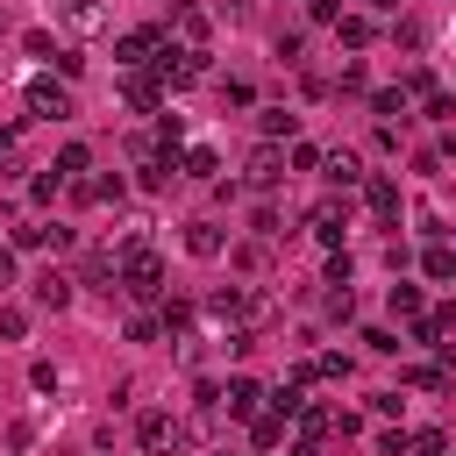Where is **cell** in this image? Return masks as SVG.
Wrapping results in <instances>:
<instances>
[{
  "mask_svg": "<svg viewBox=\"0 0 456 456\" xmlns=\"http://www.w3.org/2000/svg\"><path fill=\"white\" fill-rule=\"evenodd\" d=\"M114 278H121L128 292H142V299H150V292H164V256H157V249H142V242H128V249H121V264H114Z\"/></svg>",
  "mask_w": 456,
  "mask_h": 456,
  "instance_id": "6da1fadb",
  "label": "cell"
},
{
  "mask_svg": "<svg viewBox=\"0 0 456 456\" xmlns=\"http://www.w3.org/2000/svg\"><path fill=\"white\" fill-rule=\"evenodd\" d=\"M135 442H142V456H178V449L192 442V428H185V420H171V413H142Z\"/></svg>",
  "mask_w": 456,
  "mask_h": 456,
  "instance_id": "7a4b0ae2",
  "label": "cell"
},
{
  "mask_svg": "<svg viewBox=\"0 0 456 456\" xmlns=\"http://www.w3.org/2000/svg\"><path fill=\"white\" fill-rule=\"evenodd\" d=\"M207 28H214V14H207L200 0H171V21H164V36H171V43L207 50Z\"/></svg>",
  "mask_w": 456,
  "mask_h": 456,
  "instance_id": "3957f363",
  "label": "cell"
},
{
  "mask_svg": "<svg viewBox=\"0 0 456 456\" xmlns=\"http://www.w3.org/2000/svg\"><path fill=\"white\" fill-rule=\"evenodd\" d=\"M157 50H164V28H121V36H114V64H121V71H142Z\"/></svg>",
  "mask_w": 456,
  "mask_h": 456,
  "instance_id": "277c9868",
  "label": "cell"
},
{
  "mask_svg": "<svg viewBox=\"0 0 456 456\" xmlns=\"http://www.w3.org/2000/svg\"><path fill=\"white\" fill-rule=\"evenodd\" d=\"M21 107H28L36 121H64V114H71V86H57V78H28Z\"/></svg>",
  "mask_w": 456,
  "mask_h": 456,
  "instance_id": "5b68a950",
  "label": "cell"
},
{
  "mask_svg": "<svg viewBox=\"0 0 456 456\" xmlns=\"http://www.w3.org/2000/svg\"><path fill=\"white\" fill-rule=\"evenodd\" d=\"M242 178H249L256 192L285 185V150H278V142H256V150H249V171H242Z\"/></svg>",
  "mask_w": 456,
  "mask_h": 456,
  "instance_id": "8992f818",
  "label": "cell"
},
{
  "mask_svg": "<svg viewBox=\"0 0 456 456\" xmlns=\"http://www.w3.org/2000/svg\"><path fill=\"white\" fill-rule=\"evenodd\" d=\"M121 107H135V114H157V107H164V86H157V71H128V78H121Z\"/></svg>",
  "mask_w": 456,
  "mask_h": 456,
  "instance_id": "52a82bcc",
  "label": "cell"
},
{
  "mask_svg": "<svg viewBox=\"0 0 456 456\" xmlns=\"http://www.w3.org/2000/svg\"><path fill=\"white\" fill-rule=\"evenodd\" d=\"M306 235H314V242H328V249H335V242H342V235H349V214H342V200H321V207H314V214H306Z\"/></svg>",
  "mask_w": 456,
  "mask_h": 456,
  "instance_id": "ba28073f",
  "label": "cell"
},
{
  "mask_svg": "<svg viewBox=\"0 0 456 456\" xmlns=\"http://www.w3.org/2000/svg\"><path fill=\"white\" fill-rule=\"evenodd\" d=\"M221 406H228L235 420H256V413H264V385H256V378H228V385H221Z\"/></svg>",
  "mask_w": 456,
  "mask_h": 456,
  "instance_id": "9c48e42d",
  "label": "cell"
},
{
  "mask_svg": "<svg viewBox=\"0 0 456 456\" xmlns=\"http://www.w3.org/2000/svg\"><path fill=\"white\" fill-rule=\"evenodd\" d=\"M71 292H78V278H64V271H43V278H36V306H43V314H64Z\"/></svg>",
  "mask_w": 456,
  "mask_h": 456,
  "instance_id": "30bf717a",
  "label": "cell"
},
{
  "mask_svg": "<svg viewBox=\"0 0 456 456\" xmlns=\"http://www.w3.org/2000/svg\"><path fill=\"white\" fill-rule=\"evenodd\" d=\"M57 21H64L71 36H93V28H107V7H100V0H64Z\"/></svg>",
  "mask_w": 456,
  "mask_h": 456,
  "instance_id": "8fae6325",
  "label": "cell"
},
{
  "mask_svg": "<svg viewBox=\"0 0 456 456\" xmlns=\"http://www.w3.org/2000/svg\"><path fill=\"white\" fill-rule=\"evenodd\" d=\"M256 135H264V142H292V135H299V114H292V107H256Z\"/></svg>",
  "mask_w": 456,
  "mask_h": 456,
  "instance_id": "7c38bea8",
  "label": "cell"
},
{
  "mask_svg": "<svg viewBox=\"0 0 456 456\" xmlns=\"http://www.w3.org/2000/svg\"><path fill=\"white\" fill-rule=\"evenodd\" d=\"M370 114H378V128H406V93L399 86H378L370 93Z\"/></svg>",
  "mask_w": 456,
  "mask_h": 456,
  "instance_id": "4fadbf2b",
  "label": "cell"
},
{
  "mask_svg": "<svg viewBox=\"0 0 456 456\" xmlns=\"http://www.w3.org/2000/svg\"><path fill=\"white\" fill-rule=\"evenodd\" d=\"M178 171L200 178V185H214V178H221V157H214L207 142H192V150H178Z\"/></svg>",
  "mask_w": 456,
  "mask_h": 456,
  "instance_id": "5bb4252c",
  "label": "cell"
},
{
  "mask_svg": "<svg viewBox=\"0 0 456 456\" xmlns=\"http://www.w3.org/2000/svg\"><path fill=\"white\" fill-rule=\"evenodd\" d=\"M292 420H299V442H314V449H321V442L335 435V413H328V406H314V399H306V406H299Z\"/></svg>",
  "mask_w": 456,
  "mask_h": 456,
  "instance_id": "9a60e30c",
  "label": "cell"
},
{
  "mask_svg": "<svg viewBox=\"0 0 456 456\" xmlns=\"http://www.w3.org/2000/svg\"><path fill=\"white\" fill-rule=\"evenodd\" d=\"M370 36H378V21H370V14H335V43H342V50H363Z\"/></svg>",
  "mask_w": 456,
  "mask_h": 456,
  "instance_id": "2e32d148",
  "label": "cell"
},
{
  "mask_svg": "<svg viewBox=\"0 0 456 456\" xmlns=\"http://www.w3.org/2000/svg\"><path fill=\"white\" fill-rule=\"evenodd\" d=\"M321 171H328V185H363V164H356V150H328V157H321Z\"/></svg>",
  "mask_w": 456,
  "mask_h": 456,
  "instance_id": "e0dca14e",
  "label": "cell"
},
{
  "mask_svg": "<svg viewBox=\"0 0 456 456\" xmlns=\"http://www.w3.org/2000/svg\"><path fill=\"white\" fill-rule=\"evenodd\" d=\"M185 249H192V256H221V249H228L221 221H192V228H185Z\"/></svg>",
  "mask_w": 456,
  "mask_h": 456,
  "instance_id": "ac0fdd59",
  "label": "cell"
},
{
  "mask_svg": "<svg viewBox=\"0 0 456 456\" xmlns=\"http://www.w3.org/2000/svg\"><path fill=\"white\" fill-rule=\"evenodd\" d=\"M363 200H370V214H378V221H392V214H399V185H392V178H363Z\"/></svg>",
  "mask_w": 456,
  "mask_h": 456,
  "instance_id": "d6986e66",
  "label": "cell"
},
{
  "mask_svg": "<svg viewBox=\"0 0 456 456\" xmlns=\"http://www.w3.org/2000/svg\"><path fill=\"white\" fill-rule=\"evenodd\" d=\"M385 306H392L399 321H413V314H428V299H420V285H406V278H399V285L385 292Z\"/></svg>",
  "mask_w": 456,
  "mask_h": 456,
  "instance_id": "ffe728a7",
  "label": "cell"
},
{
  "mask_svg": "<svg viewBox=\"0 0 456 456\" xmlns=\"http://www.w3.org/2000/svg\"><path fill=\"white\" fill-rule=\"evenodd\" d=\"M285 428H292L285 413H256V420H249V442H256V449H278V442H285Z\"/></svg>",
  "mask_w": 456,
  "mask_h": 456,
  "instance_id": "44dd1931",
  "label": "cell"
},
{
  "mask_svg": "<svg viewBox=\"0 0 456 456\" xmlns=\"http://www.w3.org/2000/svg\"><path fill=\"white\" fill-rule=\"evenodd\" d=\"M420 271H428L435 285H449V278H456V249H449V242H435V249L420 256Z\"/></svg>",
  "mask_w": 456,
  "mask_h": 456,
  "instance_id": "7402d4cb",
  "label": "cell"
},
{
  "mask_svg": "<svg viewBox=\"0 0 456 456\" xmlns=\"http://www.w3.org/2000/svg\"><path fill=\"white\" fill-rule=\"evenodd\" d=\"M86 164H93V150H86V142H64L50 171H64V178H86Z\"/></svg>",
  "mask_w": 456,
  "mask_h": 456,
  "instance_id": "603a6c76",
  "label": "cell"
},
{
  "mask_svg": "<svg viewBox=\"0 0 456 456\" xmlns=\"http://www.w3.org/2000/svg\"><path fill=\"white\" fill-rule=\"evenodd\" d=\"M249 235H256V242H278V235H285V214H278V207H256V214H249Z\"/></svg>",
  "mask_w": 456,
  "mask_h": 456,
  "instance_id": "cb8c5ba5",
  "label": "cell"
},
{
  "mask_svg": "<svg viewBox=\"0 0 456 456\" xmlns=\"http://www.w3.org/2000/svg\"><path fill=\"white\" fill-rule=\"evenodd\" d=\"M264 399H271V413H285V420H292V413L306 406V385L292 378V385H278V392H264Z\"/></svg>",
  "mask_w": 456,
  "mask_h": 456,
  "instance_id": "d4e9b609",
  "label": "cell"
},
{
  "mask_svg": "<svg viewBox=\"0 0 456 456\" xmlns=\"http://www.w3.org/2000/svg\"><path fill=\"white\" fill-rule=\"evenodd\" d=\"M0 342H28V306H0Z\"/></svg>",
  "mask_w": 456,
  "mask_h": 456,
  "instance_id": "484cf974",
  "label": "cell"
},
{
  "mask_svg": "<svg viewBox=\"0 0 456 456\" xmlns=\"http://www.w3.org/2000/svg\"><path fill=\"white\" fill-rule=\"evenodd\" d=\"M314 164H321V150H314V142H299V135H292V142H285V171H314Z\"/></svg>",
  "mask_w": 456,
  "mask_h": 456,
  "instance_id": "4316f807",
  "label": "cell"
},
{
  "mask_svg": "<svg viewBox=\"0 0 456 456\" xmlns=\"http://www.w3.org/2000/svg\"><path fill=\"white\" fill-rule=\"evenodd\" d=\"M406 385H420V392H442V385H449V370H442V363H413V370H406Z\"/></svg>",
  "mask_w": 456,
  "mask_h": 456,
  "instance_id": "83f0119b",
  "label": "cell"
},
{
  "mask_svg": "<svg viewBox=\"0 0 456 456\" xmlns=\"http://www.w3.org/2000/svg\"><path fill=\"white\" fill-rule=\"evenodd\" d=\"M21 43H28V57H50V64H57V57H64V50H57V36H50V28H28V36H21Z\"/></svg>",
  "mask_w": 456,
  "mask_h": 456,
  "instance_id": "f1b7e54d",
  "label": "cell"
},
{
  "mask_svg": "<svg viewBox=\"0 0 456 456\" xmlns=\"http://www.w3.org/2000/svg\"><path fill=\"white\" fill-rule=\"evenodd\" d=\"M406 456H449V435L442 428H428V435H413V449Z\"/></svg>",
  "mask_w": 456,
  "mask_h": 456,
  "instance_id": "f546056e",
  "label": "cell"
},
{
  "mask_svg": "<svg viewBox=\"0 0 456 456\" xmlns=\"http://www.w3.org/2000/svg\"><path fill=\"white\" fill-rule=\"evenodd\" d=\"M43 242H50L43 221H21V228H14V249H43Z\"/></svg>",
  "mask_w": 456,
  "mask_h": 456,
  "instance_id": "4dcf8cb0",
  "label": "cell"
},
{
  "mask_svg": "<svg viewBox=\"0 0 456 456\" xmlns=\"http://www.w3.org/2000/svg\"><path fill=\"white\" fill-rule=\"evenodd\" d=\"M157 335H164L157 314H135V321H128V342H157Z\"/></svg>",
  "mask_w": 456,
  "mask_h": 456,
  "instance_id": "1f68e13d",
  "label": "cell"
},
{
  "mask_svg": "<svg viewBox=\"0 0 456 456\" xmlns=\"http://www.w3.org/2000/svg\"><path fill=\"white\" fill-rule=\"evenodd\" d=\"M363 349H370V356H399V335H385V328H363Z\"/></svg>",
  "mask_w": 456,
  "mask_h": 456,
  "instance_id": "d6a6232c",
  "label": "cell"
},
{
  "mask_svg": "<svg viewBox=\"0 0 456 456\" xmlns=\"http://www.w3.org/2000/svg\"><path fill=\"white\" fill-rule=\"evenodd\" d=\"M406 449H413L406 428H385V435H378V456H406Z\"/></svg>",
  "mask_w": 456,
  "mask_h": 456,
  "instance_id": "836d02e7",
  "label": "cell"
},
{
  "mask_svg": "<svg viewBox=\"0 0 456 456\" xmlns=\"http://www.w3.org/2000/svg\"><path fill=\"white\" fill-rule=\"evenodd\" d=\"M428 121H456V100H449V93H442V86H435V93H428Z\"/></svg>",
  "mask_w": 456,
  "mask_h": 456,
  "instance_id": "e575fe53",
  "label": "cell"
},
{
  "mask_svg": "<svg viewBox=\"0 0 456 456\" xmlns=\"http://www.w3.org/2000/svg\"><path fill=\"white\" fill-rule=\"evenodd\" d=\"M178 135H185V121H178V114H157V142H164V150H178Z\"/></svg>",
  "mask_w": 456,
  "mask_h": 456,
  "instance_id": "d590c367",
  "label": "cell"
},
{
  "mask_svg": "<svg viewBox=\"0 0 456 456\" xmlns=\"http://www.w3.org/2000/svg\"><path fill=\"white\" fill-rule=\"evenodd\" d=\"M157 321H164V328H178V335H185V328H192V306H185V299H171V306H164V314H157Z\"/></svg>",
  "mask_w": 456,
  "mask_h": 456,
  "instance_id": "8d00e7d4",
  "label": "cell"
},
{
  "mask_svg": "<svg viewBox=\"0 0 456 456\" xmlns=\"http://www.w3.org/2000/svg\"><path fill=\"white\" fill-rule=\"evenodd\" d=\"M28 385H36V392H57V363L36 356V363H28Z\"/></svg>",
  "mask_w": 456,
  "mask_h": 456,
  "instance_id": "74e56055",
  "label": "cell"
},
{
  "mask_svg": "<svg viewBox=\"0 0 456 456\" xmlns=\"http://www.w3.org/2000/svg\"><path fill=\"white\" fill-rule=\"evenodd\" d=\"M392 43H406V50H420L428 36H420V21H392Z\"/></svg>",
  "mask_w": 456,
  "mask_h": 456,
  "instance_id": "f35d334b",
  "label": "cell"
},
{
  "mask_svg": "<svg viewBox=\"0 0 456 456\" xmlns=\"http://www.w3.org/2000/svg\"><path fill=\"white\" fill-rule=\"evenodd\" d=\"M306 57V36H278V64H299Z\"/></svg>",
  "mask_w": 456,
  "mask_h": 456,
  "instance_id": "ab89813d",
  "label": "cell"
},
{
  "mask_svg": "<svg viewBox=\"0 0 456 456\" xmlns=\"http://www.w3.org/2000/svg\"><path fill=\"white\" fill-rule=\"evenodd\" d=\"M57 185H64V171H43V178L28 185V200H57Z\"/></svg>",
  "mask_w": 456,
  "mask_h": 456,
  "instance_id": "60d3db41",
  "label": "cell"
},
{
  "mask_svg": "<svg viewBox=\"0 0 456 456\" xmlns=\"http://www.w3.org/2000/svg\"><path fill=\"white\" fill-rule=\"evenodd\" d=\"M21 171H28V157L21 150H0V178H21Z\"/></svg>",
  "mask_w": 456,
  "mask_h": 456,
  "instance_id": "b9f144b4",
  "label": "cell"
},
{
  "mask_svg": "<svg viewBox=\"0 0 456 456\" xmlns=\"http://www.w3.org/2000/svg\"><path fill=\"white\" fill-rule=\"evenodd\" d=\"M306 14H314V21H335L342 7H335V0H306Z\"/></svg>",
  "mask_w": 456,
  "mask_h": 456,
  "instance_id": "7bdbcfd3",
  "label": "cell"
},
{
  "mask_svg": "<svg viewBox=\"0 0 456 456\" xmlns=\"http://www.w3.org/2000/svg\"><path fill=\"white\" fill-rule=\"evenodd\" d=\"M0 150H21V121H0Z\"/></svg>",
  "mask_w": 456,
  "mask_h": 456,
  "instance_id": "ee69618b",
  "label": "cell"
},
{
  "mask_svg": "<svg viewBox=\"0 0 456 456\" xmlns=\"http://www.w3.org/2000/svg\"><path fill=\"white\" fill-rule=\"evenodd\" d=\"M256 14V0H228V21H249Z\"/></svg>",
  "mask_w": 456,
  "mask_h": 456,
  "instance_id": "f6af8a7d",
  "label": "cell"
},
{
  "mask_svg": "<svg viewBox=\"0 0 456 456\" xmlns=\"http://www.w3.org/2000/svg\"><path fill=\"white\" fill-rule=\"evenodd\" d=\"M0 285H14V249H0Z\"/></svg>",
  "mask_w": 456,
  "mask_h": 456,
  "instance_id": "bcb514c9",
  "label": "cell"
},
{
  "mask_svg": "<svg viewBox=\"0 0 456 456\" xmlns=\"http://www.w3.org/2000/svg\"><path fill=\"white\" fill-rule=\"evenodd\" d=\"M285 456H321V449H314V442H299V449H285Z\"/></svg>",
  "mask_w": 456,
  "mask_h": 456,
  "instance_id": "7dc6e473",
  "label": "cell"
},
{
  "mask_svg": "<svg viewBox=\"0 0 456 456\" xmlns=\"http://www.w3.org/2000/svg\"><path fill=\"white\" fill-rule=\"evenodd\" d=\"M370 7H378V14H392V7H399V0H370Z\"/></svg>",
  "mask_w": 456,
  "mask_h": 456,
  "instance_id": "c3c4849f",
  "label": "cell"
},
{
  "mask_svg": "<svg viewBox=\"0 0 456 456\" xmlns=\"http://www.w3.org/2000/svg\"><path fill=\"white\" fill-rule=\"evenodd\" d=\"M0 36H7V7H0Z\"/></svg>",
  "mask_w": 456,
  "mask_h": 456,
  "instance_id": "681fc988",
  "label": "cell"
}]
</instances>
